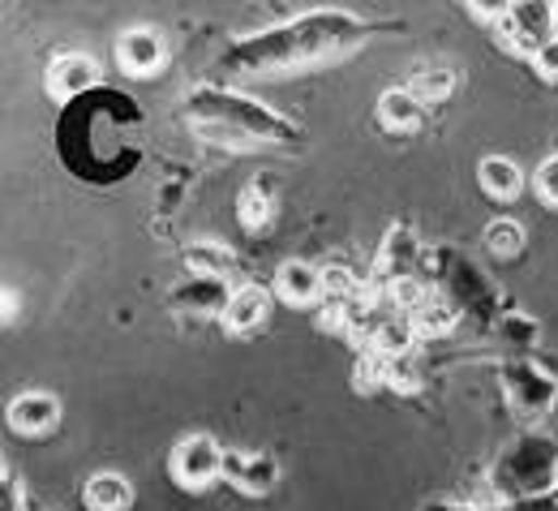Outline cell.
<instances>
[{
    "label": "cell",
    "mask_w": 558,
    "mask_h": 511,
    "mask_svg": "<svg viewBox=\"0 0 558 511\" xmlns=\"http://www.w3.org/2000/svg\"><path fill=\"white\" fill-rule=\"evenodd\" d=\"M223 464H228V455L215 447V438L207 435H190L177 442V451H172V477L181 482V486H190V490H203L210 486L219 473H223Z\"/></svg>",
    "instance_id": "1"
},
{
    "label": "cell",
    "mask_w": 558,
    "mask_h": 511,
    "mask_svg": "<svg viewBox=\"0 0 558 511\" xmlns=\"http://www.w3.org/2000/svg\"><path fill=\"white\" fill-rule=\"evenodd\" d=\"M57 417H61V404L57 396H44V391H26L9 404V426L17 435H44L57 426Z\"/></svg>",
    "instance_id": "2"
},
{
    "label": "cell",
    "mask_w": 558,
    "mask_h": 511,
    "mask_svg": "<svg viewBox=\"0 0 558 511\" xmlns=\"http://www.w3.org/2000/svg\"><path fill=\"white\" fill-rule=\"evenodd\" d=\"M117 57H121V70L134 73V77H146V73H155L163 65V39L155 35V31H130V35H121V48H117Z\"/></svg>",
    "instance_id": "3"
},
{
    "label": "cell",
    "mask_w": 558,
    "mask_h": 511,
    "mask_svg": "<svg viewBox=\"0 0 558 511\" xmlns=\"http://www.w3.org/2000/svg\"><path fill=\"white\" fill-rule=\"evenodd\" d=\"M95 82H99V65H95L90 57H82V52L57 57V61H52V70H48V90H52V95H61V99L90 90Z\"/></svg>",
    "instance_id": "4"
},
{
    "label": "cell",
    "mask_w": 558,
    "mask_h": 511,
    "mask_svg": "<svg viewBox=\"0 0 558 511\" xmlns=\"http://www.w3.org/2000/svg\"><path fill=\"white\" fill-rule=\"evenodd\" d=\"M271 318V296L263 289H236L223 301V323L232 331H254Z\"/></svg>",
    "instance_id": "5"
},
{
    "label": "cell",
    "mask_w": 558,
    "mask_h": 511,
    "mask_svg": "<svg viewBox=\"0 0 558 511\" xmlns=\"http://www.w3.org/2000/svg\"><path fill=\"white\" fill-rule=\"evenodd\" d=\"M276 289L288 305H310L323 296V271H314L310 263H283L276 276Z\"/></svg>",
    "instance_id": "6"
},
{
    "label": "cell",
    "mask_w": 558,
    "mask_h": 511,
    "mask_svg": "<svg viewBox=\"0 0 558 511\" xmlns=\"http://www.w3.org/2000/svg\"><path fill=\"white\" fill-rule=\"evenodd\" d=\"M421 117H425V104H421L409 86L383 90V99H378V121H383L387 130H417Z\"/></svg>",
    "instance_id": "7"
},
{
    "label": "cell",
    "mask_w": 558,
    "mask_h": 511,
    "mask_svg": "<svg viewBox=\"0 0 558 511\" xmlns=\"http://www.w3.org/2000/svg\"><path fill=\"white\" fill-rule=\"evenodd\" d=\"M413 340H417V323L404 318V314H391V318H378V323H374V349H378L387 362L409 357Z\"/></svg>",
    "instance_id": "8"
},
{
    "label": "cell",
    "mask_w": 558,
    "mask_h": 511,
    "mask_svg": "<svg viewBox=\"0 0 558 511\" xmlns=\"http://www.w3.org/2000/svg\"><path fill=\"white\" fill-rule=\"evenodd\" d=\"M477 177H482V190H486V194H494V198H515V194L524 190V172H520L511 159H502V155H489V159H482Z\"/></svg>",
    "instance_id": "9"
},
{
    "label": "cell",
    "mask_w": 558,
    "mask_h": 511,
    "mask_svg": "<svg viewBox=\"0 0 558 511\" xmlns=\"http://www.w3.org/2000/svg\"><path fill=\"white\" fill-rule=\"evenodd\" d=\"M130 499H134V490L117 473H99V477L86 482V508L90 511H125Z\"/></svg>",
    "instance_id": "10"
},
{
    "label": "cell",
    "mask_w": 558,
    "mask_h": 511,
    "mask_svg": "<svg viewBox=\"0 0 558 511\" xmlns=\"http://www.w3.org/2000/svg\"><path fill=\"white\" fill-rule=\"evenodd\" d=\"M185 263L190 271H198L203 280H232L236 276V258L223 250V245H210V241H198L185 250Z\"/></svg>",
    "instance_id": "11"
},
{
    "label": "cell",
    "mask_w": 558,
    "mask_h": 511,
    "mask_svg": "<svg viewBox=\"0 0 558 511\" xmlns=\"http://www.w3.org/2000/svg\"><path fill=\"white\" fill-rule=\"evenodd\" d=\"M486 250L498 254V258H515L524 250V228L515 219H498L486 228Z\"/></svg>",
    "instance_id": "12"
},
{
    "label": "cell",
    "mask_w": 558,
    "mask_h": 511,
    "mask_svg": "<svg viewBox=\"0 0 558 511\" xmlns=\"http://www.w3.org/2000/svg\"><path fill=\"white\" fill-rule=\"evenodd\" d=\"M413 323H417V336H447L456 327V309L447 301H434L429 296L417 314H413Z\"/></svg>",
    "instance_id": "13"
},
{
    "label": "cell",
    "mask_w": 558,
    "mask_h": 511,
    "mask_svg": "<svg viewBox=\"0 0 558 511\" xmlns=\"http://www.w3.org/2000/svg\"><path fill=\"white\" fill-rule=\"evenodd\" d=\"M236 207H241V219H245V228H258V223H267V216H271V190L254 181V185H245V190H241Z\"/></svg>",
    "instance_id": "14"
},
{
    "label": "cell",
    "mask_w": 558,
    "mask_h": 511,
    "mask_svg": "<svg viewBox=\"0 0 558 511\" xmlns=\"http://www.w3.org/2000/svg\"><path fill=\"white\" fill-rule=\"evenodd\" d=\"M451 86H456V73L447 70V65H434V70H421L409 90L425 104V99H442V95H451Z\"/></svg>",
    "instance_id": "15"
},
{
    "label": "cell",
    "mask_w": 558,
    "mask_h": 511,
    "mask_svg": "<svg viewBox=\"0 0 558 511\" xmlns=\"http://www.w3.org/2000/svg\"><path fill=\"white\" fill-rule=\"evenodd\" d=\"M323 296L331 305H349L352 296H356V276H352L349 267H340V263L323 267Z\"/></svg>",
    "instance_id": "16"
},
{
    "label": "cell",
    "mask_w": 558,
    "mask_h": 511,
    "mask_svg": "<svg viewBox=\"0 0 558 511\" xmlns=\"http://www.w3.org/2000/svg\"><path fill=\"white\" fill-rule=\"evenodd\" d=\"M387 301H391L396 309H409V318H413L421 305L429 301V292L421 289L413 276H400V280H391V284H387Z\"/></svg>",
    "instance_id": "17"
},
{
    "label": "cell",
    "mask_w": 558,
    "mask_h": 511,
    "mask_svg": "<svg viewBox=\"0 0 558 511\" xmlns=\"http://www.w3.org/2000/svg\"><path fill=\"white\" fill-rule=\"evenodd\" d=\"M533 65L542 77H550L558 82V39H546V44H537V52H533Z\"/></svg>",
    "instance_id": "18"
},
{
    "label": "cell",
    "mask_w": 558,
    "mask_h": 511,
    "mask_svg": "<svg viewBox=\"0 0 558 511\" xmlns=\"http://www.w3.org/2000/svg\"><path fill=\"white\" fill-rule=\"evenodd\" d=\"M537 194H542L546 203H555V207H558V155H555V159H546V163L537 168Z\"/></svg>",
    "instance_id": "19"
}]
</instances>
